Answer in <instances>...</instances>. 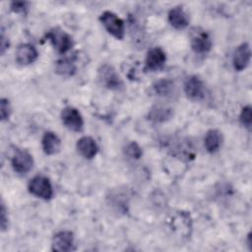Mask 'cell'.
<instances>
[{
    "instance_id": "obj_26",
    "label": "cell",
    "mask_w": 252,
    "mask_h": 252,
    "mask_svg": "<svg viewBox=\"0 0 252 252\" xmlns=\"http://www.w3.org/2000/svg\"><path fill=\"white\" fill-rule=\"evenodd\" d=\"M247 245L249 247V250H252V244H251V232L248 233L247 235Z\"/></svg>"
},
{
    "instance_id": "obj_18",
    "label": "cell",
    "mask_w": 252,
    "mask_h": 252,
    "mask_svg": "<svg viewBox=\"0 0 252 252\" xmlns=\"http://www.w3.org/2000/svg\"><path fill=\"white\" fill-rule=\"evenodd\" d=\"M76 65L74 61L70 58L60 59L56 62L55 71L61 76H72L76 72Z\"/></svg>"
},
{
    "instance_id": "obj_21",
    "label": "cell",
    "mask_w": 252,
    "mask_h": 252,
    "mask_svg": "<svg viewBox=\"0 0 252 252\" xmlns=\"http://www.w3.org/2000/svg\"><path fill=\"white\" fill-rule=\"evenodd\" d=\"M239 120L244 127L250 130L252 125V107L250 105H246L241 109Z\"/></svg>"
},
{
    "instance_id": "obj_2",
    "label": "cell",
    "mask_w": 252,
    "mask_h": 252,
    "mask_svg": "<svg viewBox=\"0 0 252 252\" xmlns=\"http://www.w3.org/2000/svg\"><path fill=\"white\" fill-rule=\"evenodd\" d=\"M45 37L51 42L59 53H66L73 46V39L70 34L60 28H53L47 32Z\"/></svg>"
},
{
    "instance_id": "obj_1",
    "label": "cell",
    "mask_w": 252,
    "mask_h": 252,
    "mask_svg": "<svg viewBox=\"0 0 252 252\" xmlns=\"http://www.w3.org/2000/svg\"><path fill=\"white\" fill-rule=\"evenodd\" d=\"M99 21L111 35L117 39H123L125 34L124 22L116 14L110 11H104L100 15Z\"/></svg>"
},
{
    "instance_id": "obj_22",
    "label": "cell",
    "mask_w": 252,
    "mask_h": 252,
    "mask_svg": "<svg viewBox=\"0 0 252 252\" xmlns=\"http://www.w3.org/2000/svg\"><path fill=\"white\" fill-rule=\"evenodd\" d=\"M10 9L14 13H18V14L26 13L29 9V2H27V1H13L10 4Z\"/></svg>"
},
{
    "instance_id": "obj_8",
    "label": "cell",
    "mask_w": 252,
    "mask_h": 252,
    "mask_svg": "<svg viewBox=\"0 0 252 252\" xmlns=\"http://www.w3.org/2000/svg\"><path fill=\"white\" fill-rule=\"evenodd\" d=\"M213 43L208 32L196 31L191 36V48L196 53H207L212 49Z\"/></svg>"
},
{
    "instance_id": "obj_25",
    "label": "cell",
    "mask_w": 252,
    "mask_h": 252,
    "mask_svg": "<svg viewBox=\"0 0 252 252\" xmlns=\"http://www.w3.org/2000/svg\"><path fill=\"white\" fill-rule=\"evenodd\" d=\"M9 47V40L8 38L4 35V32L2 31L1 33V44H0V50H1V54H4L5 50Z\"/></svg>"
},
{
    "instance_id": "obj_10",
    "label": "cell",
    "mask_w": 252,
    "mask_h": 252,
    "mask_svg": "<svg viewBox=\"0 0 252 252\" xmlns=\"http://www.w3.org/2000/svg\"><path fill=\"white\" fill-rule=\"evenodd\" d=\"M52 250L58 252H67L73 250L74 234L69 230H62L56 233L52 239Z\"/></svg>"
},
{
    "instance_id": "obj_9",
    "label": "cell",
    "mask_w": 252,
    "mask_h": 252,
    "mask_svg": "<svg viewBox=\"0 0 252 252\" xmlns=\"http://www.w3.org/2000/svg\"><path fill=\"white\" fill-rule=\"evenodd\" d=\"M251 59V50L250 46L247 42H243L237 46L233 53L232 64L236 71L244 70L248 64L250 63Z\"/></svg>"
},
{
    "instance_id": "obj_7",
    "label": "cell",
    "mask_w": 252,
    "mask_h": 252,
    "mask_svg": "<svg viewBox=\"0 0 252 252\" xmlns=\"http://www.w3.org/2000/svg\"><path fill=\"white\" fill-rule=\"evenodd\" d=\"M11 163L16 172L25 174L32 168L33 158L29 152L25 150H17L11 158Z\"/></svg>"
},
{
    "instance_id": "obj_3",
    "label": "cell",
    "mask_w": 252,
    "mask_h": 252,
    "mask_svg": "<svg viewBox=\"0 0 252 252\" xmlns=\"http://www.w3.org/2000/svg\"><path fill=\"white\" fill-rule=\"evenodd\" d=\"M28 189L31 194L43 200H49L53 196L52 185L49 179L43 175H36L32 178L29 182Z\"/></svg>"
},
{
    "instance_id": "obj_4",
    "label": "cell",
    "mask_w": 252,
    "mask_h": 252,
    "mask_svg": "<svg viewBox=\"0 0 252 252\" xmlns=\"http://www.w3.org/2000/svg\"><path fill=\"white\" fill-rule=\"evenodd\" d=\"M98 80L102 86L109 90H120L123 82L116 70L109 64H103L98 69Z\"/></svg>"
},
{
    "instance_id": "obj_11",
    "label": "cell",
    "mask_w": 252,
    "mask_h": 252,
    "mask_svg": "<svg viewBox=\"0 0 252 252\" xmlns=\"http://www.w3.org/2000/svg\"><path fill=\"white\" fill-rule=\"evenodd\" d=\"M38 57L36 48L31 43L20 44L16 50V61L20 65H30L33 63Z\"/></svg>"
},
{
    "instance_id": "obj_5",
    "label": "cell",
    "mask_w": 252,
    "mask_h": 252,
    "mask_svg": "<svg viewBox=\"0 0 252 252\" xmlns=\"http://www.w3.org/2000/svg\"><path fill=\"white\" fill-rule=\"evenodd\" d=\"M184 93L192 100H200L205 97L206 88L198 76H189L184 82Z\"/></svg>"
},
{
    "instance_id": "obj_20",
    "label": "cell",
    "mask_w": 252,
    "mask_h": 252,
    "mask_svg": "<svg viewBox=\"0 0 252 252\" xmlns=\"http://www.w3.org/2000/svg\"><path fill=\"white\" fill-rule=\"evenodd\" d=\"M125 154L131 159H139L142 157L143 152L141 147L136 142H131L126 146Z\"/></svg>"
},
{
    "instance_id": "obj_16",
    "label": "cell",
    "mask_w": 252,
    "mask_h": 252,
    "mask_svg": "<svg viewBox=\"0 0 252 252\" xmlns=\"http://www.w3.org/2000/svg\"><path fill=\"white\" fill-rule=\"evenodd\" d=\"M221 142H222V136L219 130L211 129L206 133V136L204 139V145L208 153L210 154L216 153L221 146Z\"/></svg>"
},
{
    "instance_id": "obj_12",
    "label": "cell",
    "mask_w": 252,
    "mask_h": 252,
    "mask_svg": "<svg viewBox=\"0 0 252 252\" xmlns=\"http://www.w3.org/2000/svg\"><path fill=\"white\" fill-rule=\"evenodd\" d=\"M166 61V54L160 47H154L148 51L146 57V69L157 71L163 67Z\"/></svg>"
},
{
    "instance_id": "obj_23",
    "label": "cell",
    "mask_w": 252,
    "mask_h": 252,
    "mask_svg": "<svg viewBox=\"0 0 252 252\" xmlns=\"http://www.w3.org/2000/svg\"><path fill=\"white\" fill-rule=\"evenodd\" d=\"M11 105L7 98H1L0 100V115L2 120H6L10 117Z\"/></svg>"
},
{
    "instance_id": "obj_6",
    "label": "cell",
    "mask_w": 252,
    "mask_h": 252,
    "mask_svg": "<svg viewBox=\"0 0 252 252\" xmlns=\"http://www.w3.org/2000/svg\"><path fill=\"white\" fill-rule=\"evenodd\" d=\"M63 124L72 131L80 132L84 126V120L80 111L73 106H66L61 112Z\"/></svg>"
},
{
    "instance_id": "obj_14",
    "label": "cell",
    "mask_w": 252,
    "mask_h": 252,
    "mask_svg": "<svg viewBox=\"0 0 252 252\" xmlns=\"http://www.w3.org/2000/svg\"><path fill=\"white\" fill-rule=\"evenodd\" d=\"M168 22L173 28L183 30L189 25V17L182 7L176 6L168 12Z\"/></svg>"
},
{
    "instance_id": "obj_17",
    "label": "cell",
    "mask_w": 252,
    "mask_h": 252,
    "mask_svg": "<svg viewBox=\"0 0 252 252\" xmlns=\"http://www.w3.org/2000/svg\"><path fill=\"white\" fill-rule=\"evenodd\" d=\"M173 115V111L169 107L156 105L152 107L148 113V118L156 123H161L168 121Z\"/></svg>"
},
{
    "instance_id": "obj_19",
    "label": "cell",
    "mask_w": 252,
    "mask_h": 252,
    "mask_svg": "<svg viewBox=\"0 0 252 252\" xmlns=\"http://www.w3.org/2000/svg\"><path fill=\"white\" fill-rule=\"evenodd\" d=\"M153 87L158 95H168L172 92L174 84L168 79H161L157 81Z\"/></svg>"
},
{
    "instance_id": "obj_15",
    "label": "cell",
    "mask_w": 252,
    "mask_h": 252,
    "mask_svg": "<svg viewBox=\"0 0 252 252\" xmlns=\"http://www.w3.org/2000/svg\"><path fill=\"white\" fill-rule=\"evenodd\" d=\"M41 145L43 152L48 156H52L59 152L61 147V141L55 133L48 131L44 133L41 139Z\"/></svg>"
},
{
    "instance_id": "obj_24",
    "label": "cell",
    "mask_w": 252,
    "mask_h": 252,
    "mask_svg": "<svg viewBox=\"0 0 252 252\" xmlns=\"http://www.w3.org/2000/svg\"><path fill=\"white\" fill-rule=\"evenodd\" d=\"M0 223H1V229L5 230L8 226V214L7 210L5 208V204L2 202L1 203V219H0Z\"/></svg>"
},
{
    "instance_id": "obj_13",
    "label": "cell",
    "mask_w": 252,
    "mask_h": 252,
    "mask_svg": "<svg viewBox=\"0 0 252 252\" xmlns=\"http://www.w3.org/2000/svg\"><path fill=\"white\" fill-rule=\"evenodd\" d=\"M77 150L87 159L94 158L98 152V147L94 139L90 136H84L77 142Z\"/></svg>"
}]
</instances>
